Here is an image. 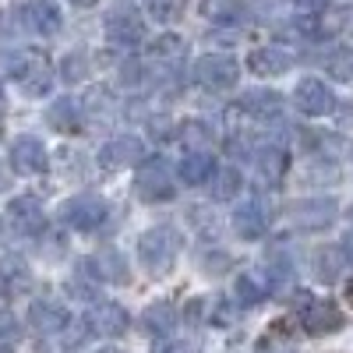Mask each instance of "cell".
<instances>
[{
    "instance_id": "obj_1",
    "label": "cell",
    "mask_w": 353,
    "mask_h": 353,
    "mask_svg": "<svg viewBox=\"0 0 353 353\" xmlns=\"http://www.w3.org/2000/svg\"><path fill=\"white\" fill-rule=\"evenodd\" d=\"M176 254H181V233L173 226H156L149 233H141L138 241V258L152 276H166L173 269Z\"/></svg>"
},
{
    "instance_id": "obj_2",
    "label": "cell",
    "mask_w": 353,
    "mask_h": 353,
    "mask_svg": "<svg viewBox=\"0 0 353 353\" xmlns=\"http://www.w3.org/2000/svg\"><path fill=\"white\" fill-rule=\"evenodd\" d=\"M106 216H110V205H106V198H99V194H74L71 201H64V209H61L64 226L81 230V233L99 230V226L106 223Z\"/></svg>"
},
{
    "instance_id": "obj_3",
    "label": "cell",
    "mask_w": 353,
    "mask_h": 353,
    "mask_svg": "<svg viewBox=\"0 0 353 353\" xmlns=\"http://www.w3.org/2000/svg\"><path fill=\"white\" fill-rule=\"evenodd\" d=\"M237 78H241V68L226 53H205L194 64V81L201 88H212V92H223V88L237 85Z\"/></svg>"
},
{
    "instance_id": "obj_4",
    "label": "cell",
    "mask_w": 353,
    "mask_h": 353,
    "mask_svg": "<svg viewBox=\"0 0 353 353\" xmlns=\"http://www.w3.org/2000/svg\"><path fill=\"white\" fill-rule=\"evenodd\" d=\"M134 191L141 201H173L176 198V188H173V176L166 170L163 159H149L141 163L138 170V181H134Z\"/></svg>"
},
{
    "instance_id": "obj_5",
    "label": "cell",
    "mask_w": 353,
    "mask_h": 353,
    "mask_svg": "<svg viewBox=\"0 0 353 353\" xmlns=\"http://www.w3.org/2000/svg\"><path fill=\"white\" fill-rule=\"evenodd\" d=\"M269 223H272V205L265 201L261 194H251L248 201H241L237 216H233V230H237L244 241H258V237H265Z\"/></svg>"
},
{
    "instance_id": "obj_6",
    "label": "cell",
    "mask_w": 353,
    "mask_h": 353,
    "mask_svg": "<svg viewBox=\"0 0 353 353\" xmlns=\"http://www.w3.org/2000/svg\"><path fill=\"white\" fill-rule=\"evenodd\" d=\"M336 212H339V205L332 198H307V201H297L290 209V223L297 226V230L314 233V230L332 226L336 223Z\"/></svg>"
},
{
    "instance_id": "obj_7",
    "label": "cell",
    "mask_w": 353,
    "mask_h": 353,
    "mask_svg": "<svg viewBox=\"0 0 353 353\" xmlns=\"http://www.w3.org/2000/svg\"><path fill=\"white\" fill-rule=\"evenodd\" d=\"M128 311L121 304H113V301H99L92 304V311L85 314V325L92 336H103V339H117V336H124L128 332Z\"/></svg>"
},
{
    "instance_id": "obj_8",
    "label": "cell",
    "mask_w": 353,
    "mask_h": 353,
    "mask_svg": "<svg viewBox=\"0 0 353 353\" xmlns=\"http://www.w3.org/2000/svg\"><path fill=\"white\" fill-rule=\"evenodd\" d=\"M293 103H297V110L304 117H325L336 110V96H332V88L325 81H318V78H304L297 85V92H293Z\"/></svg>"
},
{
    "instance_id": "obj_9",
    "label": "cell",
    "mask_w": 353,
    "mask_h": 353,
    "mask_svg": "<svg viewBox=\"0 0 353 353\" xmlns=\"http://www.w3.org/2000/svg\"><path fill=\"white\" fill-rule=\"evenodd\" d=\"M343 311L332 304V301H311L304 311H301V329L307 336H332L343 329Z\"/></svg>"
},
{
    "instance_id": "obj_10",
    "label": "cell",
    "mask_w": 353,
    "mask_h": 353,
    "mask_svg": "<svg viewBox=\"0 0 353 353\" xmlns=\"http://www.w3.org/2000/svg\"><path fill=\"white\" fill-rule=\"evenodd\" d=\"M99 163L106 170H121V166H138L145 163V145L134 134H117L110 138L103 149H99Z\"/></svg>"
},
{
    "instance_id": "obj_11",
    "label": "cell",
    "mask_w": 353,
    "mask_h": 353,
    "mask_svg": "<svg viewBox=\"0 0 353 353\" xmlns=\"http://www.w3.org/2000/svg\"><path fill=\"white\" fill-rule=\"evenodd\" d=\"M106 39L113 43V46H138L141 39H145V21L138 18V11H131V8H121V11H113L110 18H106Z\"/></svg>"
},
{
    "instance_id": "obj_12",
    "label": "cell",
    "mask_w": 353,
    "mask_h": 353,
    "mask_svg": "<svg viewBox=\"0 0 353 353\" xmlns=\"http://www.w3.org/2000/svg\"><path fill=\"white\" fill-rule=\"evenodd\" d=\"M21 25L28 28V32H36V36H57L61 32V25H64V14L57 4H50V0H36V4H25L18 11Z\"/></svg>"
},
{
    "instance_id": "obj_13",
    "label": "cell",
    "mask_w": 353,
    "mask_h": 353,
    "mask_svg": "<svg viewBox=\"0 0 353 353\" xmlns=\"http://www.w3.org/2000/svg\"><path fill=\"white\" fill-rule=\"evenodd\" d=\"M11 166L14 173L21 176H36L46 170V149H43V141L36 134H21L14 145H11Z\"/></svg>"
},
{
    "instance_id": "obj_14",
    "label": "cell",
    "mask_w": 353,
    "mask_h": 353,
    "mask_svg": "<svg viewBox=\"0 0 353 353\" xmlns=\"http://www.w3.org/2000/svg\"><path fill=\"white\" fill-rule=\"evenodd\" d=\"M14 74L21 81L25 96H43L50 88V64H46V57H39V53H25L21 61L14 64Z\"/></svg>"
},
{
    "instance_id": "obj_15",
    "label": "cell",
    "mask_w": 353,
    "mask_h": 353,
    "mask_svg": "<svg viewBox=\"0 0 353 353\" xmlns=\"http://www.w3.org/2000/svg\"><path fill=\"white\" fill-rule=\"evenodd\" d=\"M8 216L18 233H39L43 230V201L36 194H18L8 201Z\"/></svg>"
},
{
    "instance_id": "obj_16",
    "label": "cell",
    "mask_w": 353,
    "mask_h": 353,
    "mask_svg": "<svg viewBox=\"0 0 353 353\" xmlns=\"http://www.w3.org/2000/svg\"><path fill=\"white\" fill-rule=\"evenodd\" d=\"M248 68L258 74V78H279L293 68V57L279 46H261V50H251L248 57Z\"/></svg>"
},
{
    "instance_id": "obj_17",
    "label": "cell",
    "mask_w": 353,
    "mask_h": 353,
    "mask_svg": "<svg viewBox=\"0 0 353 353\" xmlns=\"http://www.w3.org/2000/svg\"><path fill=\"white\" fill-rule=\"evenodd\" d=\"M68 321H71V314L61 304H53V301H36L32 307H28V325H32L36 332H43V336L64 332Z\"/></svg>"
},
{
    "instance_id": "obj_18",
    "label": "cell",
    "mask_w": 353,
    "mask_h": 353,
    "mask_svg": "<svg viewBox=\"0 0 353 353\" xmlns=\"http://www.w3.org/2000/svg\"><path fill=\"white\" fill-rule=\"evenodd\" d=\"M237 110L258 117V121H276V117L283 113V96L279 92H269V88H254V92H244L241 96Z\"/></svg>"
},
{
    "instance_id": "obj_19",
    "label": "cell",
    "mask_w": 353,
    "mask_h": 353,
    "mask_svg": "<svg viewBox=\"0 0 353 353\" xmlns=\"http://www.w3.org/2000/svg\"><path fill=\"white\" fill-rule=\"evenodd\" d=\"M201 18H209L212 25H248L251 8L244 4V0H205Z\"/></svg>"
},
{
    "instance_id": "obj_20",
    "label": "cell",
    "mask_w": 353,
    "mask_h": 353,
    "mask_svg": "<svg viewBox=\"0 0 353 353\" xmlns=\"http://www.w3.org/2000/svg\"><path fill=\"white\" fill-rule=\"evenodd\" d=\"M28 286H32V272L25 269V261L8 258L4 265H0V297L4 301L21 297V293H28Z\"/></svg>"
},
{
    "instance_id": "obj_21",
    "label": "cell",
    "mask_w": 353,
    "mask_h": 353,
    "mask_svg": "<svg viewBox=\"0 0 353 353\" xmlns=\"http://www.w3.org/2000/svg\"><path fill=\"white\" fill-rule=\"evenodd\" d=\"M46 124L61 134H78L81 131V106L74 99H57L46 110Z\"/></svg>"
},
{
    "instance_id": "obj_22",
    "label": "cell",
    "mask_w": 353,
    "mask_h": 353,
    "mask_svg": "<svg viewBox=\"0 0 353 353\" xmlns=\"http://www.w3.org/2000/svg\"><path fill=\"white\" fill-rule=\"evenodd\" d=\"M81 269L96 272L92 279H99V283H128V265L121 261V254H117V251H106V254H99L92 261H85Z\"/></svg>"
},
{
    "instance_id": "obj_23",
    "label": "cell",
    "mask_w": 353,
    "mask_h": 353,
    "mask_svg": "<svg viewBox=\"0 0 353 353\" xmlns=\"http://www.w3.org/2000/svg\"><path fill=\"white\" fill-rule=\"evenodd\" d=\"M212 173H216V163H212V156H205V152H188L181 159V181L191 184V188L212 181Z\"/></svg>"
},
{
    "instance_id": "obj_24",
    "label": "cell",
    "mask_w": 353,
    "mask_h": 353,
    "mask_svg": "<svg viewBox=\"0 0 353 353\" xmlns=\"http://www.w3.org/2000/svg\"><path fill=\"white\" fill-rule=\"evenodd\" d=\"M244 188V176L241 170H233V166H223L212 173V198L216 201H230V198H237Z\"/></svg>"
},
{
    "instance_id": "obj_25",
    "label": "cell",
    "mask_w": 353,
    "mask_h": 353,
    "mask_svg": "<svg viewBox=\"0 0 353 353\" xmlns=\"http://www.w3.org/2000/svg\"><path fill=\"white\" fill-rule=\"evenodd\" d=\"M325 74L343 85H353V50L350 46H339L325 57Z\"/></svg>"
},
{
    "instance_id": "obj_26",
    "label": "cell",
    "mask_w": 353,
    "mask_h": 353,
    "mask_svg": "<svg viewBox=\"0 0 353 353\" xmlns=\"http://www.w3.org/2000/svg\"><path fill=\"white\" fill-rule=\"evenodd\" d=\"M343 265H346V251L343 248H325V251L318 254V261H314L318 279H325V283L339 279L343 276Z\"/></svg>"
},
{
    "instance_id": "obj_27",
    "label": "cell",
    "mask_w": 353,
    "mask_h": 353,
    "mask_svg": "<svg viewBox=\"0 0 353 353\" xmlns=\"http://www.w3.org/2000/svg\"><path fill=\"white\" fill-rule=\"evenodd\" d=\"M141 321H145V329H149L152 336H166V332L173 329L176 314H173V307H170V304H152L149 311L141 314Z\"/></svg>"
},
{
    "instance_id": "obj_28",
    "label": "cell",
    "mask_w": 353,
    "mask_h": 353,
    "mask_svg": "<svg viewBox=\"0 0 353 353\" xmlns=\"http://www.w3.org/2000/svg\"><path fill=\"white\" fill-rule=\"evenodd\" d=\"M258 170H261V176H272V181L283 176L286 173V152L276 149V145H272V149H261L258 152Z\"/></svg>"
},
{
    "instance_id": "obj_29",
    "label": "cell",
    "mask_w": 353,
    "mask_h": 353,
    "mask_svg": "<svg viewBox=\"0 0 353 353\" xmlns=\"http://www.w3.org/2000/svg\"><path fill=\"white\" fill-rule=\"evenodd\" d=\"M181 53H184V39L181 36H159L152 43V57H156V61H176Z\"/></svg>"
},
{
    "instance_id": "obj_30",
    "label": "cell",
    "mask_w": 353,
    "mask_h": 353,
    "mask_svg": "<svg viewBox=\"0 0 353 353\" xmlns=\"http://www.w3.org/2000/svg\"><path fill=\"white\" fill-rule=\"evenodd\" d=\"M261 297H265V286H258L254 276H241L237 279V301H241V307H254Z\"/></svg>"
},
{
    "instance_id": "obj_31",
    "label": "cell",
    "mask_w": 353,
    "mask_h": 353,
    "mask_svg": "<svg viewBox=\"0 0 353 353\" xmlns=\"http://www.w3.org/2000/svg\"><path fill=\"white\" fill-rule=\"evenodd\" d=\"M188 0H149V11L156 14V21H176L181 18Z\"/></svg>"
},
{
    "instance_id": "obj_32",
    "label": "cell",
    "mask_w": 353,
    "mask_h": 353,
    "mask_svg": "<svg viewBox=\"0 0 353 353\" xmlns=\"http://www.w3.org/2000/svg\"><path fill=\"white\" fill-rule=\"evenodd\" d=\"M18 336H21V329H18L14 314L11 311H0V346H14Z\"/></svg>"
},
{
    "instance_id": "obj_33",
    "label": "cell",
    "mask_w": 353,
    "mask_h": 353,
    "mask_svg": "<svg viewBox=\"0 0 353 353\" xmlns=\"http://www.w3.org/2000/svg\"><path fill=\"white\" fill-rule=\"evenodd\" d=\"M88 74V61L81 53H74V57H68L64 61V81H81Z\"/></svg>"
},
{
    "instance_id": "obj_34",
    "label": "cell",
    "mask_w": 353,
    "mask_h": 353,
    "mask_svg": "<svg viewBox=\"0 0 353 353\" xmlns=\"http://www.w3.org/2000/svg\"><path fill=\"white\" fill-rule=\"evenodd\" d=\"M181 138H184L188 145H205V141H209L212 134H209V128H205V124H198V121H188V124L181 128Z\"/></svg>"
},
{
    "instance_id": "obj_35",
    "label": "cell",
    "mask_w": 353,
    "mask_h": 353,
    "mask_svg": "<svg viewBox=\"0 0 353 353\" xmlns=\"http://www.w3.org/2000/svg\"><path fill=\"white\" fill-rule=\"evenodd\" d=\"M329 4H332V0H293V8H301V11H321Z\"/></svg>"
},
{
    "instance_id": "obj_36",
    "label": "cell",
    "mask_w": 353,
    "mask_h": 353,
    "mask_svg": "<svg viewBox=\"0 0 353 353\" xmlns=\"http://www.w3.org/2000/svg\"><path fill=\"white\" fill-rule=\"evenodd\" d=\"M343 251H346V258H353V230L346 233V241H343Z\"/></svg>"
},
{
    "instance_id": "obj_37",
    "label": "cell",
    "mask_w": 353,
    "mask_h": 353,
    "mask_svg": "<svg viewBox=\"0 0 353 353\" xmlns=\"http://www.w3.org/2000/svg\"><path fill=\"white\" fill-rule=\"evenodd\" d=\"M8 110V92H4V85H0V113Z\"/></svg>"
},
{
    "instance_id": "obj_38",
    "label": "cell",
    "mask_w": 353,
    "mask_h": 353,
    "mask_svg": "<svg viewBox=\"0 0 353 353\" xmlns=\"http://www.w3.org/2000/svg\"><path fill=\"white\" fill-rule=\"evenodd\" d=\"M0 191H8V173L0 170Z\"/></svg>"
},
{
    "instance_id": "obj_39",
    "label": "cell",
    "mask_w": 353,
    "mask_h": 353,
    "mask_svg": "<svg viewBox=\"0 0 353 353\" xmlns=\"http://www.w3.org/2000/svg\"><path fill=\"white\" fill-rule=\"evenodd\" d=\"M71 4H78V8H88V4H96V0H71Z\"/></svg>"
},
{
    "instance_id": "obj_40",
    "label": "cell",
    "mask_w": 353,
    "mask_h": 353,
    "mask_svg": "<svg viewBox=\"0 0 353 353\" xmlns=\"http://www.w3.org/2000/svg\"><path fill=\"white\" fill-rule=\"evenodd\" d=\"M99 353H124V350H99Z\"/></svg>"
},
{
    "instance_id": "obj_41",
    "label": "cell",
    "mask_w": 353,
    "mask_h": 353,
    "mask_svg": "<svg viewBox=\"0 0 353 353\" xmlns=\"http://www.w3.org/2000/svg\"><path fill=\"white\" fill-rule=\"evenodd\" d=\"M350 301H353V283H350Z\"/></svg>"
}]
</instances>
